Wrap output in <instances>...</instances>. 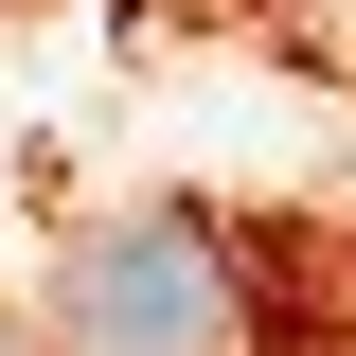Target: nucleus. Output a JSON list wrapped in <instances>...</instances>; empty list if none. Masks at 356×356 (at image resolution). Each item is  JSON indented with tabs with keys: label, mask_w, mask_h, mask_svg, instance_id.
<instances>
[{
	"label": "nucleus",
	"mask_w": 356,
	"mask_h": 356,
	"mask_svg": "<svg viewBox=\"0 0 356 356\" xmlns=\"http://www.w3.org/2000/svg\"><path fill=\"white\" fill-rule=\"evenodd\" d=\"M232 339H250V267L214 214L72 232V356H232Z\"/></svg>",
	"instance_id": "nucleus-1"
},
{
	"label": "nucleus",
	"mask_w": 356,
	"mask_h": 356,
	"mask_svg": "<svg viewBox=\"0 0 356 356\" xmlns=\"http://www.w3.org/2000/svg\"><path fill=\"white\" fill-rule=\"evenodd\" d=\"M0 356H36V339H18V321H0Z\"/></svg>",
	"instance_id": "nucleus-2"
}]
</instances>
